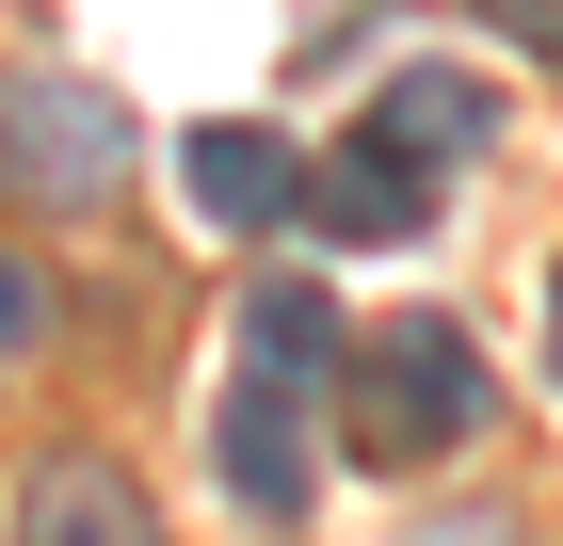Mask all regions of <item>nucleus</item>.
I'll return each mask as SVG.
<instances>
[{"label":"nucleus","instance_id":"1","mask_svg":"<svg viewBox=\"0 0 563 546\" xmlns=\"http://www.w3.org/2000/svg\"><path fill=\"white\" fill-rule=\"evenodd\" d=\"M451 434H483V354H467V322H434V305L354 322V354H339V450H354V466H419V450H451Z\"/></svg>","mask_w":563,"mask_h":546},{"label":"nucleus","instance_id":"2","mask_svg":"<svg viewBox=\"0 0 563 546\" xmlns=\"http://www.w3.org/2000/svg\"><path fill=\"white\" fill-rule=\"evenodd\" d=\"M0 177L33 210H97L130 177V97H97L81 65H0Z\"/></svg>","mask_w":563,"mask_h":546},{"label":"nucleus","instance_id":"3","mask_svg":"<svg viewBox=\"0 0 563 546\" xmlns=\"http://www.w3.org/2000/svg\"><path fill=\"white\" fill-rule=\"evenodd\" d=\"M210 450H225V499L242 514H306V386L242 354V386L210 402Z\"/></svg>","mask_w":563,"mask_h":546},{"label":"nucleus","instance_id":"4","mask_svg":"<svg viewBox=\"0 0 563 546\" xmlns=\"http://www.w3.org/2000/svg\"><path fill=\"white\" fill-rule=\"evenodd\" d=\"M177 193H194L225 242H258V225H290V210H306V161L274 145V129L225 113V129H177Z\"/></svg>","mask_w":563,"mask_h":546},{"label":"nucleus","instance_id":"5","mask_svg":"<svg viewBox=\"0 0 563 546\" xmlns=\"http://www.w3.org/2000/svg\"><path fill=\"white\" fill-rule=\"evenodd\" d=\"M16 546H162V514H145V482L113 450H48L16 482Z\"/></svg>","mask_w":563,"mask_h":546},{"label":"nucleus","instance_id":"6","mask_svg":"<svg viewBox=\"0 0 563 546\" xmlns=\"http://www.w3.org/2000/svg\"><path fill=\"white\" fill-rule=\"evenodd\" d=\"M419 161H402V145H371V129H354L339 161H306V225H322V242H419Z\"/></svg>","mask_w":563,"mask_h":546},{"label":"nucleus","instance_id":"7","mask_svg":"<svg viewBox=\"0 0 563 546\" xmlns=\"http://www.w3.org/2000/svg\"><path fill=\"white\" fill-rule=\"evenodd\" d=\"M483 129H499V113H483V81H451V65H402V81L371 97V145H402L419 177H434V161H467Z\"/></svg>","mask_w":563,"mask_h":546},{"label":"nucleus","instance_id":"8","mask_svg":"<svg viewBox=\"0 0 563 546\" xmlns=\"http://www.w3.org/2000/svg\"><path fill=\"white\" fill-rule=\"evenodd\" d=\"M242 354H258V370H290V386H339L354 322L306 290V274H274V290H242Z\"/></svg>","mask_w":563,"mask_h":546},{"label":"nucleus","instance_id":"9","mask_svg":"<svg viewBox=\"0 0 563 546\" xmlns=\"http://www.w3.org/2000/svg\"><path fill=\"white\" fill-rule=\"evenodd\" d=\"M483 33L531 48V65H563V0H483Z\"/></svg>","mask_w":563,"mask_h":546},{"label":"nucleus","instance_id":"10","mask_svg":"<svg viewBox=\"0 0 563 546\" xmlns=\"http://www.w3.org/2000/svg\"><path fill=\"white\" fill-rule=\"evenodd\" d=\"M48 337V290H33V257H0V354H33Z\"/></svg>","mask_w":563,"mask_h":546},{"label":"nucleus","instance_id":"11","mask_svg":"<svg viewBox=\"0 0 563 546\" xmlns=\"http://www.w3.org/2000/svg\"><path fill=\"white\" fill-rule=\"evenodd\" d=\"M402 546H531L516 514H434V531H402Z\"/></svg>","mask_w":563,"mask_h":546},{"label":"nucleus","instance_id":"12","mask_svg":"<svg viewBox=\"0 0 563 546\" xmlns=\"http://www.w3.org/2000/svg\"><path fill=\"white\" fill-rule=\"evenodd\" d=\"M548 370H563V274H548Z\"/></svg>","mask_w":563,"mask_h":546}]
</instances>
